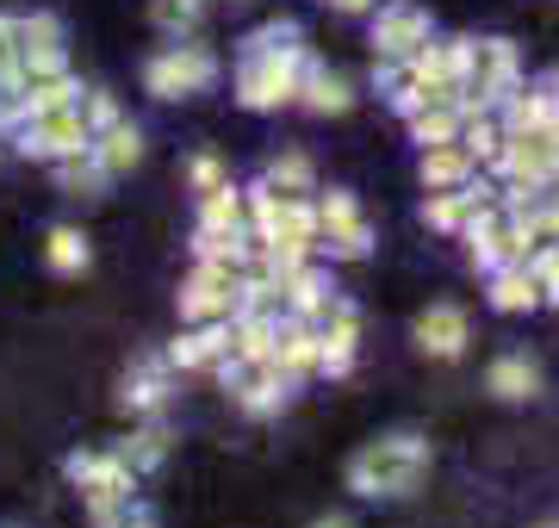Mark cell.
<instances>
[{"instance_id": "cell-1", "label": "cell", "mask_w": 559, "mask_h": 528, "mask_svg": "<svg viewBox=\"0 0 559 528\" xmlns=\"http://www.w3.org/2000/svg\"><path fill=\"white\" fill-rule=\"evenodd\" d=\"M293 38H299L293 25H267V32L249 38L255 50H249V62H242V75H237L242 106L267 112V106H286L305 87V57H299V44Z\"/></svg>"}, {"instance_id": "cell-2", "label": "cell", "mask_w": 559, "mask_h": 528, "mask_svg": "<svg viewBox=\"0 0 559 528\" xmlns=\"http://www.w3.org/2000/svg\"><path fill=\"white\" fill-rule=\"evenodd\" d=\"M429 472V447L417 435H380L348 460V491L360 497H411Z\"/></svg>"}, {"instance_id": "cell-3", "label": "cell", "mask_w": 559, "mask_h": 528, "mask_svg": "<svg viewBox=\"0 0 559 528\" xmlns=\"http://www.w3.org/2000/svg\"><path fill=\"white\" fill-rule=\"evenodd\" d=\"M516 87V50H510V38H479L466 44V75H460V94H466V106H491L498 94H510Z\"/></svg>"}, {"instance_id": "cell-4", "label": "cell", "mask_w": 559, "mask_h": 528, "mask_svg": "<svg viewBox=\"0 0 559 528\" xmlns=\"http://www.w3.org/2000/svg\"><path fill=\"white\" fill-rule=\"evenodd\" d=\"M429 44V13H423L417 0H392L380 20H373V50L380 62H411Z\"/></svg>"}, {"instance_id": "cell-5", "label": "cell", "mask_w": 559, "mask_h": 528, "mask_svg": "<svg viewBox=\"0 0 559 528\" xmlns=\"http://www.w3.org/2000/svg\"><path fill=\"white\" fill-rule=\"evenodd\" d=\"M212 75H218V62H212V50H200V44H180V50H168V57L150 62V87H156L162 100H175V94H200Z\"/></svg>"}, {"instance_id": "cell-6", "label": "cell", "mask_w": 559, "mask_h": 528, "mask_svg": "<svg viewBox=\"0 0 559 528\" xmlns=\"http://www.w3.org/2000/svg\"><path fill=\"white\" fill-rule=\"evenodd\" d=\"M318 237L330 255H367V243H373V230H367V218H360V205L348 200V193H330V200L318 205Z\"/></svg>"}, {"instance_id": "cell-7", "label": "cell", "mask_w": 559, "mask_h": 528, "mask_svg": "<svg viewBox=\"0 0 559 528\" xmlns=\"http://www.w3.org/2000/svg\"><path fill=\"white\" fill-rule=\"evenodd\" d=\"M25 149H32V156H81V149H87V124H81L75 106H50V112H32Z\"/></svg>"}, {"instance_id": "cell-8", "label": "cell", "mask_w": 559, "mask_h": 528, "mask_svg": "<svg viewBox=\"0 0 559 528\" xmlns=\"http://www.w3.org/2000/svg\"><path fill=\"white\" fill-rule=\"evenodd\" d=\"M237 311V280H230V267L205 262L193 280H187V292H180V317H230Z\"/></svg>"}, {"instance_id": "cell-9", "label": "cell", "mask_w": 559, "mask_h": 528, "mask_svg": "<svg viewBox=\"0 0 559 528\" xmlns=\"http://www.w3.org/2000/svg\"><path fill=\"white\" fill-rule=\"evenodd\" d=\"M417 343H423V355L454 361L460 348H466V311H460V305H429L417 317Z\"/></svg>"}, {"instance_id": "cell-10", "label": "cell", "mask_w": 559, "mask_h": 528, "mask_svg": "<svg viewBox=\"0 0 559 528\" xmlns=\"http://www.w3.org/2000/svg\"><path fill=\"white\" fill-rule=\"evenodd\" d=\"M485 392L503 398V405H522V398L540 392V367L528 361V355H503V361H491V373H485Z\"/></svg>"}, {"instance_id": "cell-11", "label": "cell", "mask_w": 559, "mask_h": 528, "mask_svg": "<svg viewBox=\"0 0 559 528\" xmlns=\"http://www.w3.org/2000/svg\"><path fill=\"white\" fill-rule=\"evenodd\" d=\"M423 187H429V193H448V187H460L466 181V175H473V149H466V143H436V149H423Z\"/></svg>"}, {"instance_id": "cell-12", "label": "cell", "mask_w": 559, "mask_h": 528, "mask_svg": "<svg viewBox=\"0 0 559 528\" xmlns=\"http://www.w3.org/2000/svg\"><path fill=\"white\" fill-rule=\"evenodd\" d=\"M491 305L498 311H535L540 305V280L528 262H503L498 274H491Z\"/></svg>"}, {"instance_id": "cell-13", "label": "cell", "mask_w": 559, "mask_h": 528, "mask_svg": "<svg viewBox=\"0 0 559 528\" xmlns=\"http://www.w3.org/2000/svg\"><path fill=\"white\" fill-rule=\"evenodd\" d=\"M318 355H323L318 329H305V324L274 329V367H280V373H305V367H318Z\"/></svg>"}, {"instance_id": "cell-14", "label": "cell", "mask_w": 559, "mask_h": 528, "mask_svg": "<svg viewBox=\"0 0 559 528\" xmlns=\"http://www.w3.org/2000/svg\"><path fill=\"white\" fill-rule=\"evenodd\" d=\"M299 94H305V106H311V112H348V106H355L348 82H342V75H330V69H311Z\"/></svg>"}, {"instance_id": "cell-15", "label": "cell", "mask_w": 559, "mask_h": 528, "mask_svg": "<svg viewBox=\"0 0 559 528\" xmlns=\"http://www.w3.org/2000/svg\"><path fill=\"white\" fill-rule=\"evenodd\" d=\"M503 137H510V131H503V124H491V119H466V124H460V143L473 149V163H498Z\"/></svg>"}, {"instance_id": "cell-16", "label": "cell", "mask_w": 559, "mask_h": 528, "mask_svg": "<svg viewBox=\"0 0 559 528\" xmlns=\"http://www.w3.org/2000/svg\"><path fill=\"white\" fill-rule=\"evenodd\" d=\"M138 156H143V143H138V131H131V124H112V131L100 137V168H106V175L131 168Z\"/></svg>"}, {"instance_id": "cell-17", "label": "cell", "mask_w": 559, "mask_h": 528, "mask_svg": "<svg viewBox=\"0 0 559 528\" xmlns=\"http://www.w3.org/2000/svg\"><path fill=\"white\" fill-rule=\"evenodd\" d=\"M224 348H230V336H224V329H200V336H180V343H175V361L180 367H212Z\"/></svg>"}, {"instance_id": "cell-18", "label": "cell", "mask_w": 559, "mask_h": 528, "mask_svg": "<svg viewBox=\"0 0 559 528\" xmlns=\"http://www.w3.org/2000/svg\"><path fill=\"white\" fill-rule=\"evenodd\" d=\"M237 224H242V200L230 193V187L205 193V230H237Z\"/></svg>"}, {"instance_id": "cell-19", "label": "cell", "mask_w": 559, "mask_h": 528, "mask_svg": "<svg viewBox=\"0 0 559 528\" xmlns=\"http://www.w3.org/2000/svg\"><path fill=\"white\" fill-rule=\"evenodd\" d=\"M267 181H274L280 193H305V187H311V163H305V156H274V163H267Z\"/></svg>"}, {"instance_id": "cell-20", "label": "cell", "mask_w": 559, "mask_h": 528, "mask_svg": "<svg viewBox=\"0 0 559 528\" xmlns=\"http://www.w3.org/2000/svg\"><path fill=\"white\" fill-rule=\"evenodd\" d=\"M50 267H57V274L87 267V243H81L75 230H50Z\"/></svg>"}, {"instance_id": "cell-21", "label": "cell", "mask_w": 559, "mask_h": 528, "mask_svg": "<svg viewBox=\"0 0 559 528\" xmlns=\"http://www.w3.org/2000/svg\"><path fill=\"white\" fill-rule=\"evenodd\" d=\"M200 20V0H156V25H168V32H187V25Z\"/></svg>"}, {"instance_id": "cell-22", "label": "cell", "mask_w": 559, "mask_h": 528, "mask_svg": "<svg viewBox=\"0 0 559 528\" xmlns=\"http://www.w3.org/2000/svg\"><path fill=\"white\" fill-rule=\"evenodd\" d=\"M193 181H200L205 193H218V187H224V168L212 163V156H205V163H193Z\"/></svg>"}, {"instance_id": "cell-23", "label": "cell", "mask_w": 559, "mask_h": 528, "mask_svg": "<svg viewBox=\"0 0 559 528\" xmlns=\"http://www.w3.org/2000/svg\"><path fill=\"white\" fill-rule=\"evenodd\" d=\"M330 7H342V13H367L373 0H330Z\"/></svg>"}, {"instance_id": "cell-24", "label": "cell", "mask_w": 559, "mask_h": 528, "mask_svg": "<svg viewBox=\"0 0 559 528\" xmlns=\"http://www.w3.org/2000/svg\"><path fill=\"white\" fill-rule=\"evenodd\" d=\"M311 528H355V523H348V516H318Z\"/></svg>"}, {"instance_id": "cell-25", "label": "cell", "mask_w": 559, "mask_h": 528, "mask_svg": "<svg viewBox=\"0 0 559 528\" xmlns=\"http://www.w3.org/2000/svg\"><path fill=\"white\" fill-rule=\"evenodd\" d=\"M540 528H559V523H540Z\"/></svg>"}, {"instance_id": "cell-26", "label": "cell", "mask_w": 559, "mask_h": 528, "mask_svg": "<svg viewBox=\"0 0 559 528\" xmlns=\"http://www.w3.org/2000/svg\"><path fill=\"white\" fill-rule=\"evenodd\" d=\"M143 528H150V523H143Z\"/></svg>"}]
</instances>
